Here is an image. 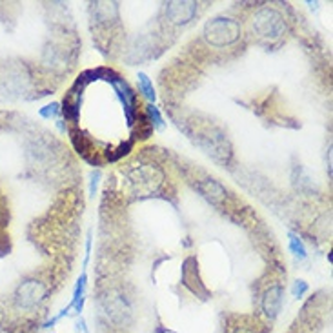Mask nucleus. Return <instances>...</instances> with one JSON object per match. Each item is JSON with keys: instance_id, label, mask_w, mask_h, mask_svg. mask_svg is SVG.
Returning a JSON list of instances; mask_svg holds the SVG:
<instances>
[{"instance_id": "nucleus-1", "label": "nucleus", "mask_w": 333, "mask_h": 333, "mask_svg": "<svg viewBox=\"0 0 333 333\" xmlns=\"http://www.w3.org/2000/svg\"><path fill=\"white\" fill-rule=\"evenodd\" d=\"M86 282H88L86 273H82L80 278L76 280L75 292H73V298H71V302H70V308L75 310V313H78V315H80L82 308H84V293H86Z\"/></svg>"}, {"instance_id": "nucleus-2", "label": "nucleus", "mask_w": 333, "mask_h": 333, "mask_svg": "<svg viewBox=\"0 0 333 333\" xmlns=\"http://www.w3.org/2000/svg\"><path fill=\"white\" fill-rule=\"evenodd\" d=\"M278 308H280V290L273 288L268 292L266 298H264V312L270 317H275L278 313Z\"/></svg>"}, {"instance_id": "nucleus-3", "label": "nucleus", "mask_w": 333, "mask_h": 333, "mask_svg": "<svg viewBox=\"0 0 333 333\" xmlns=\"http://www.w3.org/2000/svg\"><path fill=\"white\" fill-rule=\"evenodd\" d=\"M138 88H140V91L144 93L148 100H155V90H153V84L146 73H138Z\"/></svg>"}, {"instance_id": "nucleus-4", "label": "nucleus", "mask_w": 333, "mask_h": 333, "mask_svg": "<svg viewBox=\"0 0 333 333\" xmlns=\"http://www.w3.org/2000/svg\"><path fill=\"white\" fill-rule=\"evenodd\" d=\"M290 250H292V253L295 255V257L298 258H306V248H304L302 240L297 237V235H290Z\"/></svg>"}, {"instance_id": "nucleus-5", "label": "nucleus", "mask_w": 333, "mask_h": 333, "mask_svg": "<svg viewBox=\"0 0 333 333\" xmlns=\"http://www.w3.org/2000/svg\"><path fill=\"white\" fill-rule=\"evenodd\" d=\"M148 111H150V115H152L153 124H155L156 130H162V128H164V120H162V116H160V113H158V110H156V108L152 104V106H148Z\"/></svg>"}, {"instance_id": "nucleus-6", "label": "nucleus", "mask_w": 333, "mask_h": 333, "mask_svg": "<svg viewBox=\"0 0 333 333\" xmlns=\"http://www.w3.org/2000/svg\"><path fill=\"white\" fill-rule=\"evenodd\" d=\"M306 292H308V284L304 282V280H295V284H293V288H292L293 297L300 298Z\"/></svg>"}, {"instance_id": "nucleus-7", "label": "nucleus", "mask_w": 333, "mask_h": 333, "mask_svg": "<svg viewBox=\"0 0 333 333\" xmlns=\"http://www.w3.org/2000/svg\"><path fill=\"white\" fill-rule=\"evenodd\" d=\"M60 113V110H58V104H50V106H46L40 110V115L46 116V118H50V116H56Z\"/></svg>"}, {"instance_id": "nucleus-8", "label": "nucleus", "mask_w": 333, "mask_h": 333, "mask_svg": "<svg viewBox=\"0 0 333 333\" xmlns=\"http://www.w3.org/2000/svg\"><path fill=\"white\" fill-rule=\"evenodd\" d=\"M75 330H76V333H88L84 318H78V320H76V322H75Z\"/></svg>"}]
</instances>
